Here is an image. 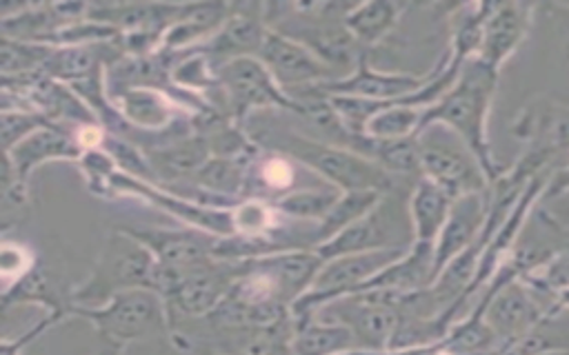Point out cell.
<instances>
[{"label":"cell","mask_w":569,"mask_h":355,"mask_svg":"<svg viewBox=\"0 0 569 355\" xmlns=\"http://www.w3.org/2000/svg\"><path fill=\"white\" fill-rule=\"evenodd\" d=\"M96 355H122V346H116V344H102Z\"/></svg>","instance_id":"obj_32"},{"label":"cell","mask_w":569,"mask_h":355,"mask_svg":"<svg viewBox=\"0 0 569 355\" xmlns=\"http://www.w3.org/2000/svg\"><path fill=\"white\" fill-rule=\"evenodd\" d=\"M227 111L233 122L242 124L247 115L262 109L298 113L300 102L289 98L258 58L231 60L216 69Z\"/></svg>","instance_id":"obj_8"},{"label":"cell","mask_w":569,"mask_h":355,"mask_svg":"<svg viewBox=\"0 0 569 355\" xmlns=\"http://www.w3.org/2000/svg\"><path fill=\"white\" fill-rule=\"evenodd\" d=\"M469 311L485 317L500 339V348L518 342L551 317L545 300L522 277L480 295Z\"/></svg>","instance_id":"obj_9"},{"label":"cell","mask_w":569,"mask_h":355,"mask_svg":"<svg viewBox=\"0 0 569 355\" xmlns=\"http://www.w3.org/2000/svg\"><path fill=\"white\" fill-rule=\"evenodd\" d=\"M385 193L378 191H345L340 197L333 202V206L325 213L320 222L313 226V242L316 246L325 244L327 240L336 237L340 231L365 217L380 200Z\"/></svg>","instance_id":"obj_24"},{"label":"cell","mask_w":569,"mask_h":355,"mask_svg":"<svg viewBox=\"0 0 569 355\" xmlns=\"http://www.w3.org/2000/svg\"><path fill=\"white\" fill-rule=\"evenodd\" d=\"M453 197L440 189L436 182L427 178H418L409 193V215L413 226L416 242H429L436 244L449 211H451Z\"/></svg>","instance_id":"obj_21"},{"label":"cell","mask_w":569,"mask_h":355,"mask_svg":"<svg viewBox=\"0 0 569 355\" xmlns=\"http://www.w3.org/2000/svg\"><path fill=\"white\" fill-rule=\"evenodd\" d=\"M42 304L47 311H67L69 302H60L53 293L42 266H33L27 275L4 288V308L11 304Z\"/></svg>","instance_id":"obj_27"},{"label":"cell","mask_w":569,"mask_h":355,"mask_svg":"<svg viewBox=\"0 0 569 355\" xmlns=\"http://www.w3.org/2000/svg\"><path fill=\"white\" fill-rule=\"evenodd\" d=\"M533 11L536 4L529 2H487L478 60L500 71V67L527 40Z\"/></svg>","instance_id":"obj_14"},{"label":"cell","mask_w":569,"mask_h":355,"mask_svg":"<svg viewBox=\"0 0 569 355\" xmlns=\"http://www.w3.org/2000/svg\"><path fill=\"white\" fill-rule=\"evenodd\" d=\"M407 4L402 2H389V0H373V2H356L351 11L345 18V24L349 33L356 38V42L371 51L376 44H380L398 24L402 11Z\"/></svg>","instance_id":"obj_23"},{"label":"cell","mask_w":569,"mask_h":355,"mask_svg":"<svg viewBox=\"0 0 569 355\" xmlns=\"http://www.w3.org/2000/svg\"><path fill=\"white\" fill-rule=\"evenodd\" d=\"M267 33L264 4H231L227 22L204 44L196 47V51L218 69L231 60L258 58Z\"/></svg>","instance_id":"obj_12"},{"label":"cell","mask_w":569,"mask_h":355,"mask_svg":"<svg viewBox=\"0 0 569 355\" xmlns=\"http://www.w3.org/2000/svg\"><path fill=\"white\" fill-rule=\"evenodd\" d=\"M422 178L436 182L453 200L482 193L489 180L471 149L447 126L431 124L418 133Z\"/></svg>","instance_id":"obj_6"},{"label":"cell","mask_w":569,"mask_h":355,"mask_svg":"<svg viewBox=\"0 0 569 355\" xmlns=\"http://www.w3.org/2000/svg\"><path fill=\"white\" fill-rule=\"evenodd\" d=\"M567 195H569V160L565 166H560L556 173L549 175L540 200L545 202V200H558V197H567Z\"/></svg>","instance_id":"obj_31"},{"label":"cell","mask_w":569,"mask_h":355,"mask_svg":"<svg viewBox=\"0 0 569 355\" xmlns=\"http://www.w3.org/2000/svg\"><path fill=\"white\" fill-rule=\"evenodd\" d=\"M144 244L156 262L171 271H187L191 266L213 260L218 237L193 226L160 229V226H120Z\"/></svg>","instance_id":"obj_13"},{"label":"cell","mask_w":569,"mask_h":355,"mask_svg":"<svg viewBox=\"0 0 569 355\" xmlns=\"http://www.w3.org/2000/svg\"><path fill=\"white\" fill-rule=\"evenodd\" d=\"M431 78L429 73H400V71H378L369 64V58L362 60L351 73L318 84L325 95H349V98H365L376 102H398L413 93H418Z\"/></svg>","instance_id":"obj_15"},{"label":"cell","mask_w":569,"mask_h":355,"mask_svg":"<svg viewBox=\"0 0 569 355\" xmlns=\"http://www.w3.org/2000/svg\"><path fill=\"white\" fill-rule=\"evenodd\" d=\"M293 326V355H345L351 351H360L356 335L345 324L329 322L316 315L313 320Z\"/></svg>","instance_id":"obj_22"},{"label":"cell","mask_w":569,"mask_h":355,"mask_svg":"<svg viewBox=\"0 0 569 355\" xmlns=\"http://www.w3.org/2000/svg\"><path fill=\"white\" fill-rule=\"evenodd\" d=\"M33 266H36V257L27 246L18 242H4L2 246V275L7 280L4 288L18 282L22 275H27Z\"/></svg>","instance_id":"obj_29"},{"label":"cell","mask_w":569,"mask_h":355,"mask_svg":"<svg viewBox=\"0 0 569 355\" xmlns=\"http://www.w3.org/2000/svg\"><path fill=\"white\" fill-rule=\"evenodd\" d=\"M160 266L151 251L120 226L111 229L91 273L71 291V306H100L131 288L158 293Z\"/></svg>","instance_id":"obj_3"},{"label":"cell","mask_w":569,"mask_h":355,"mask_svg":"<svg viewBox=\"0 0 569 355\" xmlns=\"http://www.w3.org/2000/svg\"><path fill=\"white\" fill-rule=\"evenodd\" d=\"M231 4L224 2H202V4H180L176 20L162 36V51L184 53L204 44L218 29L227 22Z\"/></svg>","instance_id":"obj_20"},{"label":"cell","mask_w":569,"mask_h":355,"mask_svg":"<svg viewBox=\"0 0 569 355\" xmlns=\"http://www.w3.org/2000/svg\"><path fill=\"white\" fill-rule=\"evenodd\" d=\"M47 124H53L49 122L44 115H40L38 111L29 109V106H7L2 109V146H4V153L11 151L16 144H20L24 138H29L31 133H36L38 129L47 126Z\"/></svg>","instance_id":"obj_28"},{"label":"cell","mask_w":569,"mask_h":355,"mask_svg":"<svg viewBox=\"0 0 569 355\" xmlns=\"http://www.w3.org/2000/svg\"><path fill=\"white\" fill-rule=\"evenodd\" d=\"M425 109L402 104V102H387L367 124L369 138L376 140H402L413 138L420 133Z\"/></svg>","instance_id":"obj_26"},{"label":"cell","mask_w":569,"mask_h":355,"mask_svg":"<svg viewBox=\"0 0 569 355\" xmlns=\"http://www.w3.org/2000/svg\"><path fill=\"white\" fill-rule=\"evenodd\" d=\"M545 355H569V351H551V353H545Z\"/></svg>","instance_id":"obj_33"},{"label":"cell","mask_w":569,"mask_h":355,"mask_svg":"<svg viewBox=\"0 0 569 355\" xmlns=\"http://www.w3.org/2000/svg\"><path fill=\"white\" fill-rule=\"evenodd\" d=\"M498 73L496 69L487 67L478 58H471L453 87L422 113L420 131L431 124H442L451 129L478 158L489 184L496 182L507 166H502L489 144L487 124L491 113V102L498 89Z\"/></svg>","instance_id":"obj_1"},{"label":"cell","mask_w":569,"mask_h":355,"mask_svg":"<svg viewBox=\"0 0 569 355\" xmlns=\"http://www.w3.org/2000/svg\"><path fill=\"white\" fill-rule=\"evenodd\" d=\"M258 60L267 67V71L273 75V80L282 87L287 95L300 89L338 80V73L329 69L307 47L273 29H269L264 44L258 53Z\"/></svg>","instance_id":"obj_10"},{"label":"cell","mask_w":569,"mask_h":355,"mask_svg":"<svg viewBox=\"0 0 569 355\" xmlns=\"http://www.w3.org/2000/svg\"><path fill=\"white\" fill-rule=\"evenodd\" d=\"M69 315L80 317L93 326L102 344L127 346L131 342L169 337L171 320L160 293L151 288H131L113 295L100 306H71Z\"/></svg>","instance_id":"obj_4"},{"label":"cell","mask_w":569,"mask_h":355,"mask_svg":"<svg viewBox=\"0 0 569 355\" xmlns=\"http://www.w3.org/2000/svg\"><path fill=\"white\" fill-rule=\"evenodd\" d=\"M411 186L407 189L402 182L393 191L385 193L382 200L365 217H360L325 244L316 246V253L327 262L347 253L411 248L416 242L409 215Z\"/></svg>","instance_id":"obj_5"},{"label":"cell","mask_w":569,"mask_h":355,"mask_svg":"<svg viewBox=\"0 0 569 355\" xmlns=\"http://www.w3.org/2000/svg\"><path fill=\"white\" fill-rule=\"evenodd\" d=\"M407 293L365 291L325 304L318 317L345 324L358 339L360 351L385 353L400 317V302Z\"/></svg>","instance_id":"obj_7"},{"label":"cell","mask_w":569,"mask_h":355,"mask_svg":"<svg viewBox=\"0 0 569 355\" xmlns=\"http://www.w3.org/2000/svg\"><path fill=\"white\" fill-rule=\"evenodd\" d=\"M156 184L189 182L211 158L209 140L198 131H184L142 146Z\"/></svg>","instance_id":"obj_16"},{"label":"cell","mask_w":569,"mask_h":355,"mask_svg":"<svg viewBox=\"0 0 569 355\" xmlns=\"http://www.w3.org/2000/svg\"><path fill=\"white\" fill-rule=\"evenodd\" d=\"M67 315H69V308H67V311H47V315H44L42 320H38L29 331H24L22 335H18L16 339L4 337V339H2V351H0V355H22L24 348H27L31 342H36V339H38L42 333H47L51 326L60 324Z\"/></svg>","instance_id":"obj_30"},{"label":"cell","mask_w":569,"mask_h":355,"mask_svg":"<svg viewBox=\"0 0 569 355\" xmlns=\"http://www.w3.org/2000/svg\"><path fill=\"white\" fill-rule=\"evenodd\" d=\"M511 131L525 144V151L540 153L553 162L560 153H569V102L538 95L522 104Z\"/></svg>","instance_id":"obj_11"},{"label":"cell","mask_w":569,"mask_h":355,"mask_svg":"<svg viewBox=\"0 0 569 355\" xmlns=\"http://www.w3.org/2000/svg\"><path fill=\"white\" fill-rule=\"evenodd\" d=\"M82 149L71 129L47 124L16 144L4 153V164L16 173V178L27 184L33 169L47 162H78L82 158Z\"/></svg>","instance_id":"obj_18"},{"label":"cell","mask_w":569,"mask_h":355,"mask_svg":"<svg viewBox=\"0 0 569 355\" xmlns=\"http://www.w3.org/2000/svg\"><path fill=\"white\" fill-rule=\"evenodd\" d=\"M562 9H567V11H569V4H562Z\"/></svg>","instance_id":"obj_34"},{"label":"cell","mask_w":569,"mask_h":355,"mask_svg":"<svg viewBox=\"0 0 569 355\" xmlns=\"http://www.w3.org/2000/svg\"><path fill=\"white\" fill-rule=\"evenodd\" d=\"M487 211H489L487 191L469 193V195L453 200L449 217L433 244L436 277L442 273V268L453 257H458L462 251H467L471 244H476L480 240L485 222H487Z\"/></svg>","instance_id":"obj_17"},{"label":"cell","mask_w":569,"mask_h":355,"mask_svg":"<svg viewBox=\"0 0 569 355\" xmlns=\"http://www.w3.org/2000/svg\"><path fill=\"white\" fill-rule=\"evenodd\" d=\"M342 191L333 186H316V189H296L276 200H269L273 209L293 222H320L325 213L333 206Z\"/></svg>","instance_id":"obj_25"},{"label":"cell","mask_w":569,"mask_h":355,"mask_svg":"<svg viewBox=\"0 0 569 355\" xmlns=\"http://www.w3.org/2000/svg\"><path fill=\"white\" fill-rule=\"evenodd\" d=\"M256 144L267 151H276L287 155L289 160L302 164L311 173L325 180L327 186H333L338 191H378L389 193L398 184L407 180H398L389 175L385 169H380L369 158L345 149L336 144H327L320 140H313L300 131H267L253 138Z\"/></svg>","instance_id":"obj_2"},{"label":"cell","mask_w":569,"mask_h":355,"mask_svg":"<svg viewBox=\"0 0 569 355\" xmlns=\"http://www.w3.org/2000/svg\"><path fill=\"white\" fill-rule=\"evenodd\" d=\"M253 268L264 273L276 286L280 300L291 308L313 284L325 260L316 248H289L247 260Z\"/></svg>","instance_id":"obj_19"}]
</instances>
